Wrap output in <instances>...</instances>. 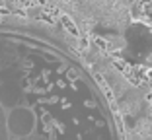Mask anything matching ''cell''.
Masks as SVG:
<instances>
[{
  "mask_svg": "<svg viewBox=\"0 0 152 140\" xmlns=\"http://www.w3.org/2000/svg\"><path fill=\"white\" fill-rule=\"evenodd\" d=\"M74 47H23L0 78V140H72L70 115L98 105V94Z\"/></svg>",
  "mask_w": 152,
  "mask_h": 140,
  "instance_id": "1",
  "label": "cell"
},
{
  "mask_svg": "<svg viewBox=\"0 0 152 140\" xmlns=\"http://www.w3.org/2000/svg\"><path fill=\"white\" fill-rule=\"evenodd\" d=\"M150 103H152V97H150Z\"/></svg>",
  "mask_w": 152,
  "mask_h": 140,
  "instance_id": "2",
  "label": "cell"
},
{
  "mask_svg": "<svg viewBox=\"0 0 152 140\" xmlns=\"http://www.w3.org/2000/svg\"><path fill=\"white\" fill-rule=\"evenodd\" d=\"M150 84H152V78H150Z\"/></svg>",
  "mask_w": 152,
  "mask_h": 140,
  "instance_id": "3",
  "label": "cell"
}]
</instances>
